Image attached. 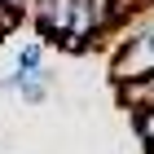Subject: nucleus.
<instances>
[{"mask_svg": "<svg viewBox=\"0 0 154 154\" xmlns=\"http://www.w3.org/2000/svg\"><path fill=\"white\" fill-rule=\"evenodd\" d=\"M18 18H35V9H40V0H5Z\"/></svg>", "mask_w": 154, "mask_h": 154, "instance_id": "obj_6", "label": "nucleus"}, {"mask_svg": "<svg viewBox=\"0 0 154 154\" xmlns=\"http://www.w3.org/2000/svg\"><path fill=\"white\" fill-rule=\"evenodd\" d=\"M18 22H22V18H18V13H13L9 5H5V0H0V35H9V31H13Z\"/></svg>", "mask_w": 154, "mask_h": 154, "instance_id": "obj_5", "label": "nucleus"}, {"mask_svg": "<svg viewBox=\"0 0 154 154\" xmlns=\"http://www.w3.org/2000/svg\"><path fill=\"white\" fill-rule=\"evenodd\" d=\"M40 66H44V44H26L22 53H18V71H40Z\"/></svg>", "mask_w": 154, "mask_h": 154, "instance_id": "obj_3", "label": "nucleus"}, {"mask_svg": "<svg viewBox=\"0 0 154 154\" xmlns=\"http://www.w3.org/2000/svg\"><path fill=\"white\" fill-rule=\"evenodd\" d=\"M137 137H141L145 145L154 150V110H145V115H137Z\"/></svg>", "mask_w": 154, "mask_h": 154, "instance_id": "obj_4", "label": "nucleus"}, {"mask_svg": "<svg viewBox=\"0 0 154 154\" xmlns=\"http://www.w3.org/2000/svg\"><path fill=\"white\" fill-rule=\"evenodd\" d=\"M119 101H123L132 115H145V110H154V75L123 79V84H119Z\"/></svg>", "mask_w": 154, "mask_h": 154, "instance_id": "obj_1", "label": "nucleus"}, {"mask_svg": "<svg viewBox=\"0 0 154 154\" xmlns=\"http://www.w3.org/2000/svg\"><path fill=\"white\" fill-rule=\"evenodd\" d=\"M18 97H22L26 106H40V101H44L48 97V71L44 66H40V71H18Z\"/></svg>", "mask_w": 154, "mask_h": 154, "instance_id": "obj_2", "label": "nucleus"}]
</instances>
